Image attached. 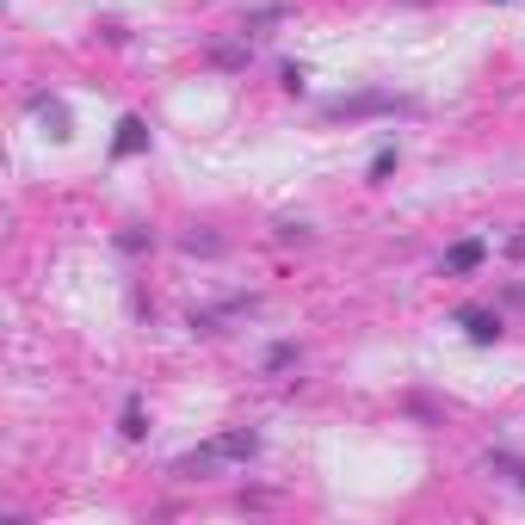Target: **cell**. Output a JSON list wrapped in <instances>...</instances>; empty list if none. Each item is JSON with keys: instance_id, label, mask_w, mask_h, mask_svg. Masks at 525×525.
<instances>
[{"instance_id": "6da1fadb", "label": "cell", "mask_w": 525, "mask_h": 525, "mask_svg": "<svg viewBox=\"0 0 525 525\" xmlns=\"http://www.w3.org/2000/svg\"><path fill=\"white\" fill-rule=\"evenodd\" d=\"M254 451H260V433H254V427H229V433H217V439H204L198 451H186V458L173 464V476H180V482H198V476H210V470L248 464Z\"/></svg>"}, {"instance_id": "7a4b0ae2", "label": "cell", "mask_w": 525, "mask_h": 525, "mask_svg": "<svg viewBox=\"0 0 525 525\" xmlns=\"http://www.w3.org/2000/svg\"><path fill=\"white\" fill-rule=\"evenodd\" d=\"M365 112H414V99H396V93H359V99H334L328 118H365Z\"/></svg>"}, {"instance_id": "3957f363", "label": "cell", "mask_w": 525, "mask_h": 525, "mask_svg": "<svg viewBox=\"0 0 525 525\" xmlns=\"http://www.w3.org/2000/svg\"><path fill=\"white\" fill-rule=\"evenodd\" d=\"M458 322L470 328V340H476V346L501 340V315H495V309H458Z\"/></svg>"}, {"instance_id": "277c9868", "label": "cell", "mask_w": 525, "mask_h": 525, "mask_svg": "<svg viewBox=\"0 0 525 525\" xmlns=\"http://www.w3.org/2000/svg\"><path fill=\"white\" fill-rule=\"evenodd\" d=\"M476 266H482V241H458L445 254V272H476Z\"/></svg>"}, {"instance_id": "5b68a950", "label": "cell", "mask_w": 525, "mask_h": 525, "mask_svg": "<svg viewBox=\"0 0 525 525\" xmlns=\"http://www.w3.org/2000/svg\"><path fill=\"white\" fill-rule=\"evenodd\" d=\"M149 143V130H143V118H124L118 124V155H136V149H143Z\"/></svg>"}, {"instance_id": "8992f818", "label": "cell", "mask_w": 525, "mask_h": 525, "mask_svg": "<svg viewBox=\"0 0 525 525\" xmlns=\"http://www.w3.org/2000/svg\"><path fill=\"white\" fill-rule=\"evenodd\" d=\"M124 439H143V402H136V396L124 408Z\"/></svg>"}, {"instance_id": "52a82bcc", "label": "cell", "mask_w": 525, "mask_h": 525, "mask_svg": "<svg viewBox=\"0 0 525 525\" xmlns=\"http://www.w3.org/2000/svg\"><path fill=\"white\" fill-rule=\"evenodd\" d=\"M390 167H396V149H377V161H371V180H383Z\"/></svg>"}]
</instances>
